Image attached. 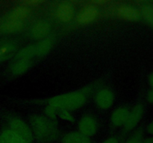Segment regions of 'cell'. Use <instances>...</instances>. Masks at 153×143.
<instances>
[{
	"label": "cell",
	"mask_w": 153,
	"mask_h": 143,
	"mask_svg": "<svg viewBox=\"0 0 153 143\" xmlns=\"http://www.w3.org/2000/svg\"><path fill=\"white\" fill-rule=\"evenodd\" d=\"M143 114V106L138 104L134 106L132 110L129 112V115L126 122L124 125V129L126 131H130L135 128L138 125Z\"/></svg>",
	"instance_id": "52a82bcc"
},
{
	"label": "cell",
	"mask_w": 153,
	"mask_h": 143,
	"mask_svg": "<svg viewBox=\"0 0 153 143\" xmlns=\"http://www.w3.org/2000/svg\"><path fill=\"white\" fill-rule=\"evenodd\" d=\"M39 3H41V1H25V4H30V5H33V4L36 5V4H39Z\"/></svg>",
	"instance_id": "4316f807"
},
{
	"label": "cell",
	"mask_w": 153,
	"mask_h": 143,
	"mask_svg": "<svg viewBox=\"0 0 153 143\" xmlns=\"http://www.w3.org/2000/svg\"><path fill=\"white\" fill-rule=\"evenodd\" d=\"M33 134L40 140H49L55 138L56 128L52 121L43 116L34 115L29 119Z\"/></svg>",
	"instance_id": "7a4b0ae2"
},
{
	"label": "cell",
	"mask_w": 153,
	"mask_h": 143,
	"mask_svg": "<svg viewBox=\"0 0 153 143\" xmlns=\"http://www.w3.org/2000/svg\"><path fill=\"white\" fill-rule=\"evenodd\" d=\"M118 16L128 21H137L140 18V13L137 8L130 5H121L117 9Z\"/></svg>",
	"instance_id": "8fae6325"
},
{
	"label": "cell",
	"mask_w": 153,
	"mask_h": 143,
	"mask_svg": "<svg viewBox=\"0 0 153 143\" xmlns=\"http://www.w3.org/2000/svg\"><path fill=\"white\" fill-rule=\"evenodd\" d=\"M147 100L148 101H149V102L153 104V89H151V90L149 91V92H148Z\"/></svg>",
	"instance_id": "d4e9b609"
},
{
	"label": "cell",
	"mask_w": 153,
	"mask_h": 143,
	"mask_svg": "<svg viewBox=\"0 0 153 143\" xmlns=\"http://www.w3.org/2000/svg\"><path fill=\"white\" fill-rule=\"evenodd\" d=\"M31 10L26 6H19L15 7L11 10L7 16V19H12V20L22 21L24 22L25 19L30 15Z\"/></svg>",
	"instance_id": "4fadbf2b"
},
{
	"label": "cell",
	"mask_w": 153,
	"mask_h": 143,
	"mask_svg": "<svg viewBox=\"0 0 153 143\" xmlns=\"http://www.w3.org/2000/svg\"><path fill=\"white\" fill-rule=\"evenodd\" d=\"M31 61L26 60H17L11 66V72L15 75H19L25 73L29 69Z\"/></svg>",
	"instance_id": "e0dca14e"
},
{
	"label": "cell",
	"mask_w": 153,
	"mask_h": 143,
	"mask_svg": "<svg viewBox=\"0 0 153 143\" xmlns=\"http://www.w3.org/2000/svg\"><path fill=\"white\" fill-rule=\"evenodd\" d=\"M51 31V25L47 21L39 20L31 28L30 35L34 40H41L47 38Z\"/></svg>",
	"instance_id": "8992f818"
},
{
	"label": "cell",
	"mask_w": 153,
	"mask_h": 143,
	"mask_svg": "<svg viewBox=\"0 0 153 143\" xmlns=\"http://www.w3.org/2000/svg\"><path fill=\"white\" fill-rule=\"evenodd\" d=\"M24 22L12 20L5 18L0 23V31L4 34H14L19 32L24 28Z\"/></svg>",
	"instance_id": "9c48e42d"
},
{
	"label": "cell",
	"mask_w": 153,
	"mask_h": 143,
	"mask_svg": "<svg viewBox=\"0 0 153 143\" xmlns=\"http://www.w3.org/2000/svg\"><path fill=\"white\" fill-rule=\"evenodd\" d=\"M44 112L48 119H51V120H55L58 117V108L56 107L49 105L46 107Z\"/></svg>",
	"instance_id": "7402d4cb"
},
{
	"label": "cell",
	"mask_w": 153,
	"mask_h": 143,
	"mask_svg": "<svg viewBox=\"0 0 153 143\" xmlns=\"http://www.w3.org/2000/svg\"><path fill=\"white\" fill-rule=\"evenodd\" d=\"M98 15V9L94 6H89L79 12L77 16V21L79 23L85 25L95 20Z\"/></svg>",
	"instance_id": "30bf717a"
},
{
	"label": "cell",
	"mask_w": 153,
	"mask_h": 143,
	"mask_svg": "<svg viewBox=\"0 0 153 143\" xmlns=\"http://www.w3.org/2000/svg\"><path fill=\"white\" fill-rule=\"evenodd\" d=\"M146 130H147V132L149 133L152 134L153 135V121L150 124H149V125L147 126V128H146Z\"/></svg>",
	"instance_id": "484cf974"
},
{
	"label": "cell",
	"mask_w": 153,
	"mask_h": 143,
	"mask_svg": "<svg viewBox=\"0 0 153 143\" xmlns=\"http://www.w3.org/2000/svg\"><path fill=\"white\" fill-rule=\"evenodd\" d=\"M53 43L50 38H45L40 40L37 43L34 45L35 48V54L37 57L46 56L52 49Z\"/></svg>",
	"instance_id": "5bb4252c"
},
{
	"label": "cell",
	"mask_w": 153,
	"mask_h": 143,
	"mask_svg": "<svg viewBox=\"0 0 153 143\" xmlns=\"http://www.w3.org/2000/svg\"><path fill=\"white\" fill-rule=\"evenodd\" d=\"M142 136H143V130H137L131 139L126 142V143H141Z\"/></svg>",
	"instance_id": "603a6c76"
},
{
	"label": "cell",
	"mask_w": 153,
	"mask_h": 143,
	"mask_svg": "<svg viewBox=\"0 0 153 143\" xmlns=\"http://www.w3.org/2000/svg\"><path fill=\"white\" fill-rule=\"evenodd\" d=\"M0 143H27L19 135L12 131L11 130L7 129L0 134Z\"/></svg>",
	"instance_id": "9a60e30c"
},
{
	"label": "cell",
	"mask_w": 153,
	"mask_h": 143,
	"mask_svg": "<svg viewBox=\"0 0 153 143\" xmlns=\"http://www.w3.org/2000/svg\"><path fill=\"white\" fill-rule=\"evenodd\" d=\"M140 16L152 26H153V6L144 5L140 9Z\"/></svg>",
	"instance_id": "ffe728a7"
},
{
	"label": "cell",
	"mask_w": 153,
	"mask_h": 143,
	"mask_svg": "<svg viewBox=\"0 0 153 143\" xmlns=\"http://www.w3.org/2000/svg\"><path fill=\"white\" fill-rule=\"evenodd\" d=\"M95 102L99 108L102 110H108L114 102V95L108 89H101L95 95Z\"/></svg>",
	"instance_id": "5b68a950"
},
{
	"label": "cell",
	"mask_w": 153,
	"mask_h": 143,
	"mask_svg": "<svg viewBox=\"0 0 153 143\" xmlns=\"http://www.w3.org/2000/svg\"><path fill=\"white\" fill-rule=\"evenodd\" d=\"M58 116L62 120L70 122H75V119L73 115L70 113L69 110H64V109H58Z\"/></svg>",
	"instance_id": "44dd1931"
},
{
	"label": "cell",
	"mask_w": 153,
	"mask_h": 143,
	"mask_svg": "<svg viewBox=\"0 0 153 143\" xmlns=\"http://www.w3.org/2000/svg\"><path fill=\"white\" fill-rule=\"evenodd\" d=\"M102 143H118V140L114 137H111V138L105 140Z\"/></svg>",
	"instance_id": "cb8c5ba5"
},
{
	"label": "cell",
	"mask_w": 153,
	"mask_h": 143,
	"mask_svg": "<svg viewBox=\"0 0 153 143\" xmlns=\"http://www.w3.org/2000/svg\"><path fill=\"white\" fill-rule=\"evenodd\" d=\"M16 47L13 43H7L0 46V61L10 59L16 53Z\"/></svg>",
	"instance_id": "ac0fdd59"
},
{
	"label": "cell",
	"mask_w": 153,
	"mask_h": 143,
	"mask_svg": "<svg viewBox=\"0 0 153 143\" xmlns=\"http://www.w3.org/2000/svg\"><path fill=\"white\" fill-rule=\"evenodd\" d=\"M89 137L79 132H72L64 135L62 143H91Z\"/></svg>",
	"instance_id": "2e32d148"
},
{
	"label": "cell",
	"mask_w": 153,
	"mask_h": 143,
	"mask_svg": "<svg viewBox=\"0 0 153 143\" xmlns=\"http://www.w3.org/2000/svg\"><path fill=\"white\" fill-rule=\"evenodd\" d=\"M56 17L62 22H69L75 16V9L73 4L68 2H63L56 9Z\"/></svg>",
	"instance_id": "ba28073f"
},
{
	"label": "cell",
	"mask_w": 153,
	"mask_h": 143,
	"mask_svg": "<svg viewBox=\"0 0 153 143\" xmlns=\"http://www.w3.org/2000/svg\"><path fill=\"white\" fill-rule=\"evenodd\" d=\"M148 81H149V85L153 88V72L151 73L150 75L149 76V79H148Z\"/></svg>",
	"instance_id": "83f0119b"
},
{
	"label": "cell",
	"mask_w": 153,
	"mask_h": 143,
	"mask_svg": "<svg viewBox=\"0 0 153 143\" xmlns=\"http://www.w3.org/2000/svg\"><path fill=\"white\" fill-rule=\"evenodd\" d=\"M141 143H153V138L152 137H149V138L145 139L144 140L141 142Z\"/></svg>",
	"instance_id": "f1b7e54d"
},
{
	"label": "cell",
	"mask_w": 153,
	"mask_h": 143,
	"mask_svg": "<svg viewBox=\"0 0 153 143\" xmlns=\"http://www.w3.org/2000/svg\"><path fill=\"white\" fill-rule=\"evenodd\" d=\"M85 102V94L80 91H75L52 97L49 100V105L70 111L80 108Z\"/></svg>",
	"instance_id": "6da1fadb"
},
{
	"label": "cell",
	"mask_w": 153,
	"mask_h": 143,
	"mask_svg": "<svg viewBox=\"0 0 153 143\" xmlns=\"http://www.w3.org/2000/svg\"><path fill=\"white\" fill-rule=\"evenodd\" d=\"M10 130L16 133L17 135H19L21 138L23 139L27 143H31L34 139V134L31 128L19 119H13L10 120L9 123Z\"/></svg>",
	"instance_id": "3957f363"
},
{
	"label": "cell",
	"mask_w": 153,
	"mask_h": 143,
	"mask_svg": "<svg viewBox=\"0 0 153 143\" xmlns=\"http://www.w3.org/2000/svg\"><path fill=\"white\" fill-rule=\"evenodd\" d=\"M129 112L128 108L124 107H120L116 109L113 112L111 118L112 124L116 127L124 126L128 117Z\"/></svg>",
	"instance_id": "7c38bea8"
},
{
	"label": "cell",
	"mask_w": 153,
	"mask_h": 143,
	"mask_svg": "<svg viewBox=\"0 0 153 143\" xmlns=\"http://www.w3.org/2000/svg\"><path fill=\"white\" fill-rule=\"evenodd\" d=\"M97 128L98 125L97 120L91 115L84 116L79 122V133L89 138L97 133Z\"/></svg>",
	"instance_id": "277c9868"
},
{
	"label": "cell",
	"mask_w": 153,
	"mask_h": 143,
	"mask_svg": "<svg viewBox=\"0 0 153 143\" xmlns=\"http://www.w3.org/2000/svg\"><path fill=\"white\" fill-rule=\"evenodd\" d=\"M34 56H36L34 45H29V46H25L16 54V57L17 60H30Z\"/></svg>",
	"instance_id": "d6986e66"
}]
</instances>
